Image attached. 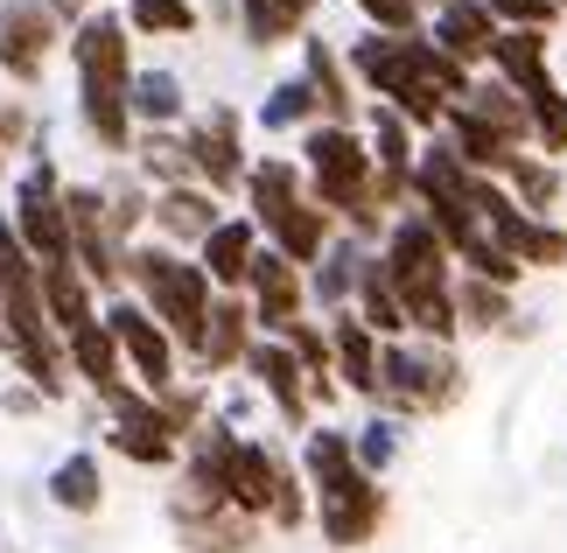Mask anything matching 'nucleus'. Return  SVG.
I'll list each match as a JSON object with an SVG mask.
<instances>
[{
	"label": "nucleus",
	"instance_id": "f257e3e1",
	"mask_svg": "<svg viewBox=\"0 0 567 553\" xmlns=\"http://www.w3.org/2000/svg\"><path fill=\"white\" fill-rule=\"evenodd\" d=\"M351 71L379 92V105H392L406 126H442L449 105L470 92V71L449 50H434V35H364L351 50Z\"/></svg>",
	"mask_w": 567,
	"mask_h": 553
},
{
	"label": "nucleus",
	"instance_id": "f03ea898",
	"mask_svg": "<svg viewBox=\"0 0 567 553\" xmlns=\"http://www.w3.org/2000/svg\"><path fill=\"white\" fill-rule=\"evenodd\" d=\"M301 168H309V196L330 217H343L351 232L372 238L385 225V211H379V168H372V147H364L358 126L316 120L309 134H301Z\"/></svg>",
	"mask_w": 567,
	"mask_h": 553
},
{
	"label": "nucleus",
	"instance_id": "7ed1b4c3",
	"mask_svg": "<svg viewBox=\"0 0 567 553\" xmlns=\"http://www.w3.org/2000/svg\"><path fill=\"white\" fill-rule=\"evenodd\" d=\"M126 280H134V301L168 329V337H176V350L196 358L204 322H210V308H217L210 274L196 267V259H183L176 246H126Z\"/></svg>",
	"mask_w": 567,
	"mask_h": 553
},
{
	"label": "nucleus",
	"instance_id": "20e7f679",
	"mask_svg": "<svg viewBox=\"0 0 567 553\" xmlns=\"http://www.w3.org/2000/svg\"><path fill=\"white\" fill-rule=\"evenodd\" d=\"M463 400V365L442 344H385L379 358V407L385 413H449Z\"/></svg>",
	"mask_w": 567,
	"mask_h": 553
},
{
	"label": "nucleus",
	"instance_id": "39448f33",
	"mask_svg": "<svg viewBox=\"0 0 567 553\" xmlns=\"http://www.w3.org/2000/svg\"><path fill=\"white\" fill-rule=\"evenodd\" d=\"M309 491H316L322 546L358 553V546H372V540H379V525H385V491H379V477H364L358 462H351V470L322 477V483H309Z\"/></svg>",
	"mask_w": 567,
	"mask_h": 553
},
{
	"label": "nucleus",
	"instance_id": "423d86ee",
	"mask_svg": "<svg viewBox=\"0 0 567 553\" xmlns=\"http://www.w3.org/2000/svg\"><path fill=\"white\" fill-rule=\"evenodd\" d=\"M105 407H113V449L126 462H141V470H168V462H183V420L168 413L155 392H134V386H113L105 392Z\"/></svg>",
	"mask_w": 567,
	"mask_h": 553
},
{
	"label": "nucleus",
	"instance_id": "0eeeda50",
	"mask_svg": "<svg viewBox=\"0 0 567 553\" xmlns=\"http://www.w3.org/2000/svg\"><path fill=\"white\" fill-rule=\"evenodd\" d=\"M8 225H14L21 246H29L35 267H78V259H71V217H63V175L50 162H35L29 175H21Z\"/></svg>",
	"mask_w": 567,
	"mask_h": 553
},
{
	"label": "nucleus",
	"instance_id": "6e6552de",
	"mask_svg": "<svg viewBox=\"0 0 567 553\" xmlns=\"http://www.w3.org/2000/svg\"><path fill=\"white\" fill-rule=\"evenodd\" d=\"M105 322H113V337H120V350H126V371L141 379V392H176V337L147 316V308L134 301V295H120L113 308H105Z\"/></svg>",
	"mask_w": 567,
	"mask_h": 553
},
{
	"label": "nucleus",
	"instance_id": "1a4fd4ad",
	"mask_svg": "<svg viewBox=\"0 0 567 553\" xmlns=\"http://www.w3.org/2000/svg\"><path fill=\"white\" fill-rule=\"evenodd\" d=\"M63 21L50 14V0H0V71L14 84H35L56 57Z\"/></svg>",
	"mask_w": 567,
	"mask_h": 553
},
{
	"label": "nucleus",
	"instance_id": "9d476101",
	"mask_svg": "<svg viewBox=\"0 0 567 553\" xmlns=\"http://www.w3.org/2000/svg\"><path fill=\"white\" fill-rule=\"evenodd\" d=\"M246 301H252V322L267 329V337H288V329L301 322V308H309V280H301V267H295L288 253L259 246L252 280H246Z\"/></svg>",
	"mask_w": 567,
	"mask_h": 553
},
{
	"label": "nucleus",
	"instance_id": "9b49d317",
	"mask_svg": "<svg viewBox=\"0 0 567 553\" xmlns=\"http://www.w3.org/2000/svg\"><path fill=\"white\" fill-rule=\"evenodd\" d=\"M183 147H189V168H196V183H204L210 196L217 190H246V147H238V113L231 105H210L204 120L183 134Z\"/></svg>",
	"mask_w": 567,
	"mask_h": 553
},
{
	"label": "nucleus",
	"instance_id": "f8f14e48",
	"mask_svg": "<svg viewBox=\"0 0 567 553\" xmlns=\"http://www.w3.org/2000/svg\"><path fill=\"white\" fill-rule=\"evenodd\" d=\"M71 63H78V84L134 92V42H126V21L99 8L84 29H71Z\"/></svg>",
	"mask_w": 567,
	"mask_h": 553
},
{
	"label": "nucleus",
	"instance_id": "ddd939ff",
	"mask_svg": "<svg viewBox=\"0 0 567 553\" xmlns=\"http://www.w3.org/2000/svg\"><path fill=\"white\" fill-rule=\"evenodd\" d=\"M280 477H288V462H280L267 441H238V455H231V477H225V504L238 519H252V525H267L274 519V498H280Z\"/></svg>",
	"mask_w": 567,
	"mask_h": 553
},
{
	"label": "nucleus",
	"instance_id": "4468645a",
	"mask_svg": "<svg viewBox=\"0 0 567 553\" xmlns=\"http://www.w3.org/2000/svg\"><path fill=\"white\" fill-rule=\"evenodd\" d=\"M246 371H252V386L267 392V400L280 407V420H309V407H316V392H309V371H301V358L280 337H252V350H246Z\"/></svg>",
	"mask_w": 567,
	"mask_h": 553
},
{
	"label": "nucleus",
	"instance_id": "2eb2a0df",
	"mask_svg": "<svg viewBox=\"0 0 567 553\" xmlns=\"http://www.w3.org/2000/svg\"><path fill=\"white\" fill-rule=\"evenodd\" d=\"M168 519H176V540L189 553H252L259 540V525L252 519H238L231 504H196V498H168Z\"/></svg>",
	"mask_w": 567,
	"mask_h": 553
},
{
	"label": "nucleus",
	"instance_id": "dca6fc26",
	"mask_svg": "<svg viewBox=\"0 0 567 553\" xmlns=\"http://www.w3.org/2000/svg\"><path fill=\"white\" fill-rule=\"evenodd\" d=\"M259 337V322H252V301L246 295H217L210 308V322H204V344H196V379H210V371H231V365H246V350Z\"/></svg>",
	"mask_w": 567,
	"mask_h": 553
},
{
	"label": "nucleus",
	"instance_id": "f3484780",
	"mask_svg": "<svg viewBox=\"0 0 567 553\" xmlns=\"http://www.w3.org/2000/svg\"><path fill=\"white\" fill-rule=\"evenodd\" d=\"M252 259H259V225H252V217H225V225H217L204 246H196V267L210 274L217 295H246Z\"/></svg>",
	"mask_w": 567,
	"mask_h": 553
},
{
	"label": "nucleus",
	"instance_id": "a211bd4d",
	"mask_svg": "<svg viewBox=\"0 0 567 553\" xmlns=\"http://www.w3.org/2000/svg\"><path fill=\"white\" fill-rule=\"evenodd\" d=\"M497 35H505V21H497L484 0H442V8H434V50H449L463 71L497 50Z\"/></svg>",
	"mask_w": 567,
	"mask_h": 553
},
{
	"label": "nucleus",
	"instance_id": "6ab92c4d",
	"mask_svg": "<svg viewBox=\"0 0 567 553\" xmlns=\"http://www.w3.org/2000/svg\"><path fill=\"white\" fill-rule=\"evenodd\" d=\"M491 238L518 259V267H567V232L547 225V217H533V211H518V196L491 217Z\"/></svg>",
	"mask_w": 567,
	"mask_h": 553
},
{
	"label": "nucleus",
	"instance_id": "aec40b11",
	"mask_svg": "<svg viewBox=\"0 0 567 553\" xmlns=\"http://www.w3.org/2000/svg\"><path fill=\"white\" fill-rule=\"evenodd\" d=\"M267 246H274V253H288L295 267H316V259L337 246V217L322 211L316 196H301V204H288V211H280L274 225H267Z\"/></svg>",
	"mask_w": 567,
	"mask_h": 553
},
{
	"label": "nucleus",
	"instance_id": "412c9836",
	"mask_svg": "<svg viewBox=\"0 0 567 553\" xmlns=\"http://www.w3.org/2000/svg\"><path fill=\"white\" fill-rule=\"evenodd\" d=\"M330 350H337V379L364 392V400H379V358H385V344L364 329V316H351V308H337V322H330Z\"/></svg>",
	"mask_w": 567,
	"mask_h": 553
},
{
	"label": "nucleus",
	"instance_id": "4be33fe9",
	"mask_svg": "<svg viewBox=\"0 0 567 553\" xmlns=\"http://www.w3.org/2000/svg\"><path fill=\"white\" fill-rule=\"evenodd\" d=\"M63 358H71V379H84L105 400L113 386H126L120 371H126V350H120V337H113V322H92V329H78V337H63Z\"/></svg>",
	"mask_w": 567,
	"mask_h": 553
},
{
	"label": "nucleus",
	"instance_id": "5701e85b",
	"mask_svg": "<svg viewBox=\"0 0 567 553\" xmlns=\"http://www.w3.org/2000/svg\"><path fill=\"white\" fill-rule=\"evenodd\" d=\"M42 491H50L56 512L99 519V512H105V470H99V455H92V449H71L50 477H42Z\"/></svg>",
	"mask_w": 567,
	"mask_h": 553
},
{
	"label": "nucleus",
	"instance_id": "b1692460",
	"mask_svg": "<svg viewBox=\"0 0 567 553\" xmlns=\"http://www.w3.org/2000/svg\"><path fill=\"white\" fill-rule=\"evenodd\" d=\"M217 225H225V217H217V196L204 183H183V190H162L155 196V232L176 238V246H204Z\"/></svg>",
	"mask_w": 567,
	"mask_h": 553
},
{
	"label": "nucleus",
	"instance_id": "393cba45",
	"mask_svg": "<svg viewBox=\"0 0 567 553\" xmlns=\"http://www.w3.org/2000/svg\"><path fill=\"white\" fill-rule=\"evenodd\" d=\"M246 196H252V225L267 232L288 204H301V196H309V168L288 162V154H267V162L246 168Z\"/></svg>",
	"mask_w": 567,
	"mask_h": 553
},
{
	"label": "nucleus",
	"instance_id": "a878e982",
	"mask_svg": "<svg viewBox=\"0 0 567 553\" xmlns=\"http://www.w3.org/2000/svg\"><path fill=\"white\" fill-rule=\"evenodd\" d=\"M455 105H470V113L484 120L491 134H505L512 147H526V141H533V105L518 99L505 78H470V92L455 99Z\"/></svg>",
	"mask_w": 567,
	"mask_h": 553
},
{
	"label": "nucleus",
	"instance_id": "bb28decb",
	"mask_svg": "<svg viewBox=\"0 0 567 553\" xmlns=\"http://www.w3.org/2000/svg\"><path fill=\"white\" fill-rule=\"evenodd\" d=\"M42 308H50V329L56 337H78V329L99 322V295L78 267H42Z\"/></svg>",
	"mask_w": 567,
	"mask_h": 553
},
{
	"label": "nucleus",
	"instance_id": "cd10ccee",
	"mask_svg": "<svg viewBox=\"0 0 567 553\" xmlns=\"http://www.w3.org/2000/svg\"><path fill=\"white\" fill-rule=\"evenodd\" d=\"M442 126H449V147L463 154V162H470L476 175H505V168L518 162V147H512L505 134H491V126L476 120L470 105H449V120H442Z\"/></svg>",
	"mask_w": 567,
	"mask_h": 553
},
{
	"label": "nucleus",
	"instance_id": "c85d7f7f",
	"mask_svg": "<svg viewBox=\"0 0 567 553\" xmlns=\"http://www.w3.org/2000/svg\"><path fill=\"white\" fill-rule=\"evenodd\" d=\"M316 0H238V21H246V42H259V50H274V42H288L309 29Z\"/></svg>",
	"mask_w": 567,
	"mask_h": 553
},
{
	"label": "nucleus",
	"instance_id": "c756f323",
	"mask_svg": "<svg viewBox=\"0 0 567 553\" xmlns=\"http://www.w3.org/2000/svg\"><path fill=\"white\" fill-rule=\"evenodd\" d=\"M364 259H372V253H364L358 238H337V246L316 259V280H309V295H316L322 308H343V301L358 295V280H364Z\"/></svg>",
	"mask_w": 567,
	"mask_h": 553
},
{
	"label": "nucleus",
	"instance_id": "7c9ffc66",
	"mask_svg": "<svg viewBox=\"0 0 567 553\" xmlns=\"http://www.w3.org/2000/svg\"><path fill=\"white\" fill-rule=\"evenodd\" d=\"M316 120H322V99H316L309 78H280L274 92L259 99V126H267V134H288V126H301V134H309Z\"/></svg>",
	"mask_w": 567,
	"mask_h": 553
},
{
	"label": "nucleus",
	"instance_id": "2f4dec72",
	"mask_svg": "<svg viewBox=\"0 0 567 553\" xmlns=\"http://www.w3.org/2000/svg\"><path fill=\"white\" fill-rule=\"evenodd\" d=\"M512 196H518V211H533V217H547L560 204V168L554 162H539V154H518V162L497 175Z\"/></svg>",
	"mask_w": 567,
	"mask_h": 553
},
{
	"label": "nucleus",
	"instance_id": "473e14b6",
	"mask_svg": "<svg viewBox=\"0 0 567 553\" xmlns=\"http://www.w3.org/2000/svg\"><path fill=\"white\" fill-rule=\"evenodd\" d=\"M134 120L141 126H176L183 120V78L176 71H134Z\"/></svg>",
	"mask_w": 567,
	"mask_h": 553
},
{
	"label": "nucleus",
	"instance_id": "72a5a7b5",
	"mask_svg": "<svg viewBox=\"0 0 567 553\" xmlns=\"http://www.w3.org/2000/svg\"><path fill=\"white\" fill-rule=\"evenodd\" d=\"M455 259H463V274H470V280H491V287H505V295L518 287V274H526V267H518V259L491 238V225H476L463 246H455Z\"/></svg>",
	"mask_w": 567,
	"mask_h": 553
},
{
	"label": "nucleus",
	"instance_id": "f704fd0d",
	"mask_svg": "<svg viewBox=\"0 0 567 553\" xmlns=\"http://www.w3.org/2000/svg\"><path fill=\"white\" fill-rule=\"evenodd\" d=\"M455 316H463V329H505V322H518L505 287L470 280V274H463V287H455Z\"/></svg>",
	"mask_w": 567,
	"mask_h": 553
},
{
	"label": "nucleus",
	"instance_id": "c9c22d12",
	"mask_svg": "<svg viewBox=\"0 0 567 553\" xmlns=\"http://www.w3.org/2000/svg\"><path fill=\"white\" fill-rule=\"evenodd\" d=\"M316 84V99H322V120H337V126H351V92H343V63L322 50V42H309V71H301Z\"/></svg>",
	"mask_w": 567,
	"mask_h": 553
},
{
	"label": "nucleus",
	"instance_id": "e433bc0d",
	"mask_svg": "<svg viewBox=\"0 0 567 553\" xmlns=\"http://www.w3.org/2000/svg\"><path fill=\"white\" fill-rule=\"evenodd\" d=\"M351 455H358L364 477H385L392 462H400V428H392L385 413H372L364 428H351Z\"/></svg>",
	"mask_w": 567,
	"mask_h": 553
},
{
	"label": "nucleus",
	"instance_id": "4c0bfd02",
	"mask_svg": "<svg viewBox=\"0 0 567 553\" xmlns=\"http://www.w3.org/2000/svg\"><path fill=\"white\" fill-rule=\"evenodd\" d=\"M126 29H141V35H189L196 8H189V0H126Z\"/></svg>",
	"mask_w": 567,
	"mask_h": 553
},
{
	"label": "nucleus",
	"instance_id": "58836bf2",
	"mask_svg": "<svg viewBox=\"0 0 567 553\" xmlns=\"http://www.w3.org/2000/svg\"><path fill=\"white\" fill-rule=\"evenodd\" d=\"M316 519V491H309V477H280V498H274V519L267 525H280V533H301V525Z\"/></svg>",
	"mask_w": 567,
	"mask_h": 553
},
{
	"label": "nucleus",
	"instance_id": "ea45409f",
	"mask_svg": "<svg viewBox=\"0 0 567 553\" xmlns=\"http://www.w3.org/2000/svg\"><path fill=\"white\" fill-rule=\"evenodd\" d=\"M379 35H421V0H358Z\"/></svg>",
	"mask_w": 567,
	"mask_h": 553
},
{
	"label": "nucleus",
	"instance_id": "a19ab883",
	"mask_svg": "<svg viewBox=\"0 0 567 553\" xmlns=\"http://www.w3.org/2000/svg\"><path fill=\"white\" fill-rule=\"evenodd\" d=\"M484 8H491L497 21H505V29H539V35H547L554 21H560L554 0H484Z\"/></svg>",
	"mask_w": 567,
	"mask_h": 553
},
{
	"label": "nucleus",
	"instance_id": "79ce46f5",
	"mask_svg": "<svg viewBox=\"0 0 567 553\" xmlns=\"http://www.w3.org/2000/svg\"><path fill=\"white\" fill-rule=\"evenodd\" d=\"M21 134H29V113H21V105H0V154H8Z\"/></svg>",
	"mask_w": 567,
	"mask_h": 553
},
{
	"label": "nucleus",
	"instance_id": "37998d69",
	"mask_svg": "<svg viewBox=\"0 0 567 553\" xmlns=\"http://www.w3.org/2000/svg\"><path fill=\"white\" fill-rule=\"evenodd\" d=\"M50 14H56V21H71V29H84V21H92L99 8H92V0H50Z\"/></svg>",
	"mask_w": 567,
	"mask_h": 553
},
{
	"label": "nucleus",
	"instance_id": "c03bdc74",
	"mask_svg": "<svg viewBox=\"0 0 567 553\" xmlns=\"http://www.w3.org/2000/svg\"><path fill=\"white\" fill-rule=\"evenodd\" d=\"M421 8H442V0H421Z\"/></svg>",
	"mask_w": 567,
	"mask_h": 553
},
{
	"label": "nucleus",
	"instance_id": "a18cd8bd",
	"mask_svg": "<svg viewBox=\"0 0 567 553\" xmlns=\"http://www.w3.org/2000/svg\"><path fill=\"white\" fill-rule=\"evenodd\" d=\"M554 8H560V14H567V0H554Z\"/></svg>",
	"mask_w": 567,
	"mask_h": 553
}]
</instances>
